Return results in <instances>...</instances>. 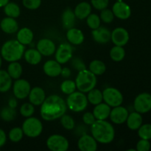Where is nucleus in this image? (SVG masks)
I'll list each match as a JSON object with an SVG mask.
<instances>
[{
	"label": "nucleus",
	"mask_w": 151,
	"mask_h": 151,
	"mask_svg": "<svg viewBox=\"0 0 151 151\" xmlns=\"http://www.w3.org/2000/svg\"><path fill=\"white\" fill-rule=\"evenodd\" d=\"M112 12L114 16L122 20L128 19L131 15V9L130 6L122 1H116L114 4Z\"/></svg>",
	"instance_id": "14"
},
{
	"label": "nucleus",
	"mask_w": 151,
	"mask_h": 151,
	"mask_svg": "<svg viewBox=\"0 0 151 151\" xmlns=\"http://www.w3.org/2000/svg\"><path fill=\"white\" fill-rule=\"evenodd\" d=\"M7 73L10 75L12 79L17 80L22 75L23 69H22V65L17 61L10 62V64L7 66Z\"/></svg>",
	"instance_id": "29"
},
{
	"label": "nucleus",
	"mask_w": 151,
	"mask_h": 151,
	"mask_svg": "<svg viewBox=\"0 0 151 151\" xmlns=\"http://www.w3.org/2000/svg\"><path fill=\"white\" fill-rule=\"evenodd\" d=\"M24 135V134L23 130L22 128L15 127L10 131L8 134V137L10 141L13 142H19L22 139Z\"/></svg>",
	"instance_id": "35"
},
{
	"label": "nucleus",
	"mask_w": 151,
	"mask_h": 151,
	"mask_svg": "<svg viewBox=\"0 0 151 151\" xmlns=\"http://www.w3.org/2000/svg\"><path fill=\"white\" fill-rule=\"evenodd\" d=\"M88 68H89V70L92 73H94L96 76L97 75H102L105 73L106 70V64L103 61L99 60H92L90 63Z\"/></svg>",
	"instance_id": "31"
},
{
	"label": "nucleus",
	"mask_w": 151,
	"mask_h": 151,
	"mask_svg": "<svg viewBox=\"0 0 151 151\" xmlns=\"http://www.w3.org/2000/svg\"><path fill=\"white\" fill-rule=\"evenodd\" d=\"M73 47L69 44H62L55 51V60L60 64L67 63L72 57Z\"/></svg>",
	"instance_id": "11"
},
{
	"label": "nucleus",
	"mask_w": 151,
	"mask_h": 151,
	"mask_svg": "<svg viewBox=\"0 0 151 151\" xmlns=\"http://www.w3.org/2000/svg\"><path fill=\"white\" fill-rule=\"evenodd\" d=\"M16 115H17V113H16V109L10 106L4 107L0 111V117L6 122H10L13 120L16 117Z\"/></svg>",
	"instance_id": "34"
},
{
	"label": "nucleus",
	"mask_w": 151,
	"mask_h": 151,
	"mask_svg": "<svg viewBox=\"0 0 151 151\" xmlns=\"http://www.w3.org/2000/svg\"><path fill=\"white\" fill-rule=\"evenodd\" d=\"M83 121L86 125H91L96 121L95 117H94L93 113L91 112H86L83 116Z\"/></svg>",
	"instance_id": "45"
},
{
	"label": "nucleus",
	"mask_w": 151,
	"mask_h": 151,
	"mask_svg": "<svg viewBox=\"0 0 151 151\" xmlns=\"http://www.w3.org/2000/svg\"><path fill=\"white\" fill-rule=\"evenodd\" d=\"M103 98L106 104L110 107H116L122 105L123 103V95L116 88L113 87L106 88L103 91Z\"/></svg>",
	"instance_id": "7"
},
{
	"label": "nucleus",
	"mask_w": 151,
	"mask_h": 151,
	"mask_svg": "<svg viewBox=\"0 0 151 151\" xmlns=\"http://www.w3.org/2000/svg\"><path fill=\"white\" fill-rule=\"evenodd\" d=\"M31 90L29 83L24 79H17L13 83V92L15 97L19 100L27 98Z\"/></svg>",
	"instance_id": "10"
},
{
	"label": "nucleus",
	"mask_w": 151,
	"mask_h": 151,
	"mask_svg": "<svg viewBox=\"0 0 151 151\" xmlns=\"http://www.w3.org/2000/svg\"><path fill=\"white\" fill-rule=\"evenodd\" d=\"M78 147L81 151H96L97 149V142L92 136L83 134L78 142Z\"/></svg>",
	"instance_id": "15"
},
{
	"label": "nucleus",
	"mask_w": 151,
	"mask_h": 151,
	"mask_svg": "<svg viewBox=\"0 0 151 151\" xmlns=\"http://www.w3.org/2000/svg\"><path fill=\"white\" fill-rule=\"evenodd\" d=\"M60 123H61L62 126L66 130H72L75 126V120L69 115L63 114L60 117Z\"/></svg>",
	"instance_id": "40"
},
{
	"label": "nucleus",
	"mask_w": 151,
	"mask_h": 151,
	"mask_svg": "<svg viewBox=\"0 0 151 151\" xmlns=\"http://www.w3.org/2000/svg\"><path fill=\"white\" fill-rule=\"evenodd\" d=\"M60 75L64 78H69L71 75V70L67 67L62 68L61 72H60Z\"/></svg>",
	"instance_id": "48"
},
{
	"label": "nucleus",
	"mask_w": 151,
	"mask_h": 151,
	"mask_svg": "<svg viewBox=\"0 0 151 151\" xmlns=\"http://www.w3.org/2000/svg\"><path fill=\"white\" fill-rule=\"evenodd\" d=\"M142 122L143 119L141 114L135 111L128 114L125 122L127 123V125H128L129 129L136 131V130H138L139 128L142 125Z\"/></svg>",
	"instance_id": "23"
},
{
	"label": "nucleus",
	"mask_w": 151,
	"mask_h": 151,
	"mask_svg": "<svg viewBox=\"0 0 151 151\" xmlns=\"http://www.w3.org/2000/svg\"><path fill=\"white\" fill-rule=\"evenodd\" d=\"M7 141V136L5 132L1 128H0V148L5 145Z\"/></svg>",
	"instance_id": "47"
},
{
	"label": "nucleus",
	"mask_w": 151,
	"mask_h": 151,
	"mask_svg": "<svg viewBox=\"0 0 151 151\" xmlns=\"http://www.w3.org/2000/svg\"><path fill=\"white\" fill-rule=\"evenodd\" d=\"M72 66H73L75 69H76L77 70H78V72L81 70H83L86 69V65L85 63L83 62V60L81 59H80L79 58H75L72 60Z\"/></svg>",
	"instance_id": "46"
},
{
	"label": "nucleus",
	"mask_w": 151,
	"mask_h": 151,
	"mask_svg": "<svg viewBox=\"0 0 151 151\" xmlns=\"http://www.w3.org/2000/svg\"><path fill=\"white\" fill-rule=\"evenodd\" d=\"M37 50L44 56H50L56 51L55 43L48 38H42L37 44Z\"/></svg>",
	"instance_id": "16"
},
{
	"label": "nucleus",
	"mask_w": 151,
	"mask_h": 151,
	"mask_svg": "<svg viewBox=\"0 0 151 151\" xmlns=\"http://www.w3.org/2000/svg\"><path fill=\"white\" fill-rule=\"evenodd\" d=\"M77 86L75 82L71 80H66L63 81L60 85V90L65 94H70L72 93L75 92L76 90Z\"/></svg>",
	"instance_id": "36"
},
{
	"label": "nucleus",
	"mask_w": 151,
	"mask_h": 151,
	"mask_svg": "<svg viewBox=\"0 0 151 151\" xmlns=\"http://www.w3.org/2000/svg\"><path fill=\"white\" fill-rule=\"evenodd\" d=\"M128 114V110L126 108L119 106L114 107V109L111 110L109 117L112 122L117 125H121L126 122Z\"/></svg>",
	"instance_id": "13"
},
{
	"label": "nucleus",
	"mask_w": 151,
	"mask_h": 151,
	"mask_svg": "<svg viewBox=\"0 0 151 151\" xmlns=\"http://www.w3.org/2000/svg\"><path fill=\"white\" fill-rule=\"evenodd\" d=\"M35 113V108L34 106L30 103H25L21 106L20 114L24 117H29Z\"/></svg>",
	"instance_id": "39"
},
{
	"label": "nucleus",
	"mask_w": 151,
	"mask_h": 151,
	"mask_svg": "<svg viewBox=\"0 0 151 151\" xmlns=\"http://www.w3.org/2000/svg\"><path fill=\"white\" fill-rule=\"evenodd\" d=\"M150 149V142L149 140L141 139L137 144V150L148 151Z\"/></svg>",
	"instance_id": "44"
},
{
	"label": "nucleus",
	"mask_w": 151,
	"mask_h": 151,
	"mask_svg": "<svg viewBox=\"0 0 151 151\" xmlns=\"http://www.w3.org/2000/svg\"><path fill=\"white\" fill-rule=\"evenodd\" d=\"M22 4L29 10H36L41 6V0H22Z\"/></svg>",
	"instance_id": "42"
},
{
	"label": "nucleus",
	"mask_w": 151,
	"mask_h": 151,
	"mask_svg": "<svg viewBox=\"0 0 151 151\" xmlns=\"http://www.w3.org/2000/svg\"><path fill=\"white\" fill-rule=\"evenodd\" d=\"M24 50V45L19 42L17 40H10L1 46L0 52L1 58L10 63L20 60L23 56Z\"/></svg>",
	"instance_id": "3"
},
{
	"label": "nucleus",
	"mask_w": 151,
	"mask_h": 151,
	"mask_svg": "<svg viewBox=\"0 0 151 151\" xmlns=\"http://www.w3.org/2000/svg\"><path fill=\"white\" fill-rule=\"evenodd\" d=\"M91 136L96 141L101 144L111 143L115 137V131L113 125L109 122L96 119L95 122L91 125Z\"/></svg>",
	"instance_id": "2"
},
{
	"label": "nucleus",
	"mask_w": 151,
	"mask_h": 151,
	"mask_svg": "<svg viewBox=\"0 0 151 151\" xmlns=\"http://www.w3.org/2000/svg\"><path fill=\"white\" fill-rule=\"evenodd\" d=\"M88 99L83 92L75 91L69 94L66 99V106L74 112L83 111L88 106Z\"/></svg>",
	"instance_id": "5"
},
{
	"label": "nucleus",
	"mask_w": 151,
	"mask_h": 151,
	"mask_svg": "<svg viewBox=\"0 0 151 151\" xmlns=\"http://www.w3.org/2000/svg\"><path fill=\"white\" fill-rule=\"evenodd\" d=\"M100 18L102 22L106 24H109L113 22L114 19V15L113 12H112V10L108 9L106 7V8L101 10Z\"/></svg>",
	"instance_id": "41"
},
{
	"label": "nucleus",
	"mask_w": 151,
	"mask_h": 151,
	"mask_svg": "<svg viewBox=\"0 0 151 151\" xmlns=\"http://www.w3.org/2000/svg\"><path fill=\"white\" fill-rule=\"evenodd\" d=\"M12 86V78L7 71L0 69V92L8 91Z\"/></svg>",
	"instance_id": "28"
},
{
	"label": "nucleus",
	"mask_w": 151,
	"mask_h": 151,
	"mask_svg": "<svg viewBox=\"0 0 151 151\" xmlns=\"http://www.w3.org/2000/svg\"><path fill=\"white\" fill-rule=\"evenodd\" d=\"M29 103L34 106H41L46 98V94L44 90L41 87H34L30 90L28 95Z\"/></svg>",
	"instance_id": "19"
},
{
	"label": "nucleus",
	"mask_w": 151,
	"mask_h": 151,
	"mask_svg": "<svg viewBox=\"0 0 151 151\" xmlns=\"http://www.w3.org/2000/svg\"><path fill=\"white\" fill-rule=\"evenodd\" d=\"M87 99H88V103L96 106V105L102 103V101L103 100V92L100 90L94 88L88 92Z\"/></svg>",
	"instance_id": "32"
},
{
	"label": "nucleus",
	"mask_w": 151,
	"mask_h": 151,
	"mask_svg": "<svg viewBox=\"0 0 151 151\" xmlns=\"http://www.w3.org/2000/svg\"><path fill=\"white\" fill-rule=\"evenodd\" d=\"M9 1L10 0H0V7H4L9 2Z\"/></svg>",
	"instance_id": "50"
},
{
	"label": "nucleus",
	"mask_w": 151,
	"mask_h": 151,
	"mask_svg": "<svg viewBox=\"0 0 151 151\" xmlns=\"http://www.w3.org/2000/svg\"><path fill=\"white\" fill-rule=\"evenodd\" d=\"M8 106L13 108V109H16V106H17V101H16V97H12L8 101Z\"/></svg>",
	"instance_id": "49"
},
{
	"label": "nucleus",
	"mask_w": 151,
	"mask_h": 151,
	"mask_svg": "<svg viewBox=\"0 0 151 151\" xmlns=\"http://www.w3.org/2000/svg\"><path fill=\"white\" fill-rule=\"evenodd\" d=\"M47 146L52 151H66L69 149V141L63 136L53 134L47 140Z\"/></svg>",
	"instance_id": "8"
},
{
	"label": "nucleus",
	"mask_w": 151,
	"mask_h": 151,
	"mask_svg": "<svg viewBox=\"0 0 151 151\" xmlns=\"http://www.w3.org/2000/svg\"><path fill=\"white\" fill-rule=\"evenodd\" d=\"M129 33L123 27H116L111 32V40L116 46L124 47L129 41Z\"/></svg>",
	"instance_id": "12"
},
{
	"label": "nucleus",
	"mask_w": 151,
	"mask_h": 151,
	"mask_svg": "<svg viewBox=\"0 0 151 151\" xmlns=\"http://www.w3.org/2000/svg\"><path fill=\"white\" fill-rule=\"evenodd\" d=\"M22 130L24 135L30 138H35L41 135L43 131V125L38 118L29 116L23 122Z\"/></svg>",
	"instance_id": "6"
},
{
	"label": "nucleus",
	"mask_w": 151,
	"mask_h": 151,
	"mask_svg": "<svg viewBox=\"0 0 151 151\" xmlns=\"http://www.w3.org/2000/svg\"><path fill=\"white\" fill-rule=\"evenodd\" d=\"M109 0H91V4L95 9L102 10L109 5Z\"/></svg>",
	"instance_id": "43"
},
{
	"label": "nucleus",
	"mask_w": 151,
	"mask_h": 151,
	"mask_svg": "<svg viewBox=\"0 0 151 151\" xmlns=\"http://www.w3.org/2000/svg\"><path fill=\"white\" fill-rule=\"evenodd\" d=\"M0 27L5 33L13 34L19 30V24L14 18L7 16L0 22Z\"/></svg>",
	"instance_id": "20"
},
{
	"label": "nucleus",
	"mask_w": 151,
	"mask_h": 151,
	"mask_svg": "<svg viewBox=\"0 0 151 151\" xmlns=\"http://www.w3.org/2000/svg\"><path fill=\"white\" fill-rule=\"evenodd\" d=\"M125 56V51L123 47L120 46H116L112 47L110 51V57L114 61L119 62L124 59Z\"/></svg>",
	"instance_id": "33"
},
{
	"label": "nucleus",
	"mask_w": 151,
	"mask_h": 151,
	"mask_svg": "<svg viewBox=\"0 0 151 151\" xmlns=\"http://www.w3.org/2000/svg\"><path fill=\"white\" fill-rule=\"evenodd\" d=\"M138 135L143 139H151V124L142 125L138 129Z\"/></svg>",
	"instance_id": "38"
},
{
	"label": "nucleus",
	"mask_w": 151,
	"mask_h": 151,
	"mask_svg": "<svg viewBox=\"0 0 151 151\" xmlns=\"http://www.w3.org/2000/svg\"><path fill=\"white\" fill-rule=\"evenodd\" d=\"M91 12V5L86 1H82L75 7L74 13L76 18L79 19H84L88 17Z\"/></svg>",
	"instance_id": "26"
},
{
	"label": "nucleus",
	"mask_w": 151,
	"mask_h": 151,
	"mask_svg": "<svg viewBox=\"0 0 151 151\" xmlns=\"http://www.w3.org/2000/svg\"><path fill=\"white\" fill-rule=\"evenodd\" d=\"M111 107L106 103H100L96 105L93 110V114L96 119L99 120H104L108 117L111 113Z\"/></svg>",
	"instance_id": "21"
},
{
	"label": "nucleus",
	"mask_w": 151,
	"mask_h": 151,
	"mask_svg": "<svg viewBox=\"0 0 151 151\" xmlns=\"http://www.w3.org/2000/svg\"><path fill=\"white\" fill-rule=\"evenodd\" d=\"M67 109L66 103L61 97L56 94L46 97L41 105L40 114L43 119L52 121L65 114Z\"/></svg>",
	"instance_id": "1"
},
{
	"label": "nucleus",
	"mask_w": 151,
	"mask_h": 151,
	"mask_svg": "<svg viewBox=\"0 0 151 151\" xmlns=\"http://www.w3.org/2000/svg\"><path fill=\"white\" fill-rule=\"evenodd\" d=\"M4 12L7 16L14 19L19 17L21 13L19 6L16 3L10 2V1L4 7Z\"/></svg>",
	"instance_id": "30"
},
{
	"label": "nucleus",
	"mask_w": 151,
	"mask_h": 151,
	"mask_svg": "<svg viewBox=\"0 0 151 151\" xmlns=\"http://www.w3.org/2000/svg\"><path fill=\"white\" fill-rule=\"evenodd\" d=\"M86 23L88 27L91 29H94L98 28L100 26L101 20L100 16L95 13H90L86 18Z\"/></svg>",
	"instance_id": "37"
},
{
	"label": "nucleus",
	"mask_w": 151,
	"mask_h": 151,
	"mask_svg": "<svg viewBox=\"0 0 151 151\" xmlns=\"http://www.w3.org/2000/svg\"><path fill=\"white\" fill-rule=\"evenodd\" d=\"M75 84L80 91L87 93L96 86L97 77L89 69H83L78 72L75 79Z\"/></svg>",
	"instance_id": "4"
},
{
	"label": "nucleus",
	"mask_w": 151,
	"mask_h": 151,
	"mask_svg": "<svg viewBox=\"0 0 151 151\" xmlns=\"http://www.w3.org/2000/svg\"><path fill=\"white\" fill-rule=\"evenodd\" d=\"M62 67L60 63H59L57 60H49L46 62L43 66V70L44 73L49 77L55 78V77L60 75Z\"/></svg>",
	"instance_id": "18"
},
{
	"label": "nucleus",
	"mask_w": 151,
	"mask_h": 151,
	"mask_svg": "<svg viewBox=\"0 0 151 151\" xmlns=\"http://www.w3.org/2000/svg\"><path fill=\"white\" fill-rule=\"evenodd\" d=\"M93 38L99 44H106L111 41V32L104 27H99L97 29H92L91 32Z\"/></svg>",
	"instance_id": "17"
},
{
	"label": "nucleus",
	"mask_w": 151,
	"mask_h": 151,
	"mask_svg": "<svg viewBox=\"0 0 151 151\" xmlns=\"http://www.w3.org/2000/svg\"><path fill=\"white\" fill-rule=\"evenodd\" d=\"M33 32L29 28L23 27L17 32V41L23 45H29L33 40Z\"/></svg>",
	"instance_id": "25"
},
{
	"label": "nucleus",
	"mask_w": 151,
	"mask_h": 151,
	"mask_svg": "<svg viewBox=\"0 0 151 151\" xmlns=\"http://www.w3.org/2000/svg\"><path fill=\"white\" fill-rule=\"evenodd\" d=\"M62 24L63 27L66 29L72 28L75 25L76 16L75 13L71 8H66L62 13Z\"/></svg>",
	"instance_id": "24"
},
{
	"label": "nucleus",
	"mask_w": 151,
	"mask_h": 151,
	"mask_svg": "<svg viewBox=\"0 0 151 151\" xmlns=\"http://www.w3.org/2000/svg\"><path fill=\"white\" fill-rule=\"evenodd\" d=\"M24 59L31 65H37L41 61L42 55L35 49H29L24 52Z\"/></svg>",
	"instance_id": "27"
},
{
	"label": "nucleus",
	"mask_w": 151,
	"mask_h": 151,
	"mask_svg": "<svg viewBox=\"0 0 151 151\" xmlns=\"http://www.w3.org/2000/svg\"><path fill=\"white\" fill-rule=\"evenodd\" d=\"M134 108L139 114H145L151 110V94L143 92L137 96L134 100Z\"/></svg>",
	"instance_id": "9"
},
{
	"label": "nucleus",
	"mask_w": 151,
	"mask_h": 151,
	"mask_svg": "<svg viewBox=\"0 0 151 151\" xmlns=\"http://www.w3.org/2000/svg\"><path fill=\"white\" fill-rule=\"evenodd\" d=\"M66 38L69 43L73 45H80L84 41V35L81 29L72 27L68 29Z\"/></svg>",
	"instance_id": "22"
},
{
	"label": "nucleus",
	"mask_w": 151,
	"mask_h": 151,
	"mask_svg": "<svg viewBox=\"0 0 151 151\" xmlns=\"http://www.w3.org/2000/svg\"><path fill=\"white\" fill-rule=\"evenodd\" d=\"M1 64H2V58L0 55V69H1Z\"/></svg>",
	"instance_id": "51"
}]
</instances>
